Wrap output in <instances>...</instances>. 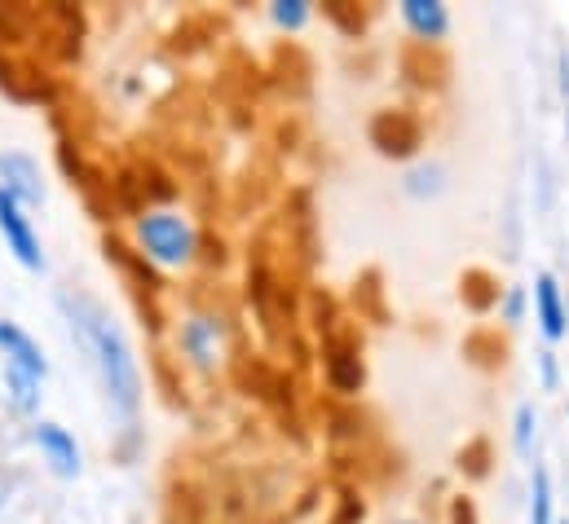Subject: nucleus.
<instances>
[{"instance_id":"nucleus-1","label":"nucleus","mask_w":569,"mask_h":524,"mask_svg":"<svg viewBox=\"0 0 569 524\" xmlns=\"http://www.w3.org/2000/svg\"><path fill=\"white\" fill-rule=\"evenodd\" d=\"M58 309L67 313V326L76 335V344L89 353L98 380H102V393L116 405V414L124 419V432H133L138 423V405H142V371H138V357L124 340V331L116 326V318L84 291H62L58 295Z\"/></svg>"},{"instance_id":"nucleus-2","label":"nucleus","mask_w":569,"mask_h":524,"mask_svg":"<svg viewBox=\"0 0 569 524\" xmlns=\"http://www.w3.org/2000/svg\"><path fill=\"white\" fill-rule=\"evenodd\" d=\"M133 239H138V252L154 269H181L199 256V230L181 212H168V208L142 212L133 221Z\"/></svg>"},{"instance_id":"nucleus-3","label":"nucleus","mask_w":569,"mask_h":524,"mask_svg":"<svg viewBox=\"0 0 569 524\" xmlns=\"http://www.w3.org/2000/svg\"><path fill=\"white\" fill-rule=\"evenodd\" d=\"M177 349H181V357H186L194 371L212 375V371L226 366V357H230V322H226L221 313H212V309H199V313H190V318L177 326Z\"/></svg>"},{"instance_id":"nucleus-4","label":"nucleus","mask_w":569,"mask_h":524,"mask_svg":"<svg viewBox=\"0 0 569 524\" xmlns=\"http://www.w3.org/2000/svg\"><path fill=\"white\" fill-rule=\"evenodd\" d=\"M322 375H327V389L336 396L362 393L367 366H362V340L353 335V326L336 322L331 331H322Z\"/></svg>"},{"instance_id":"nucleus-5","label":"nucleus","mask_w":569,"mask_h":524,"mask_svg":"<svg viewBox=\"0 0 569 524\" xmlns=\"http://www.w3.org/2000/svg\"><path fill=\"white\" fill-rule=\"evenodd\" d=\"M102 252H107V261L116 264L120 273H124V282H129V291L138 295V304H142L146 322H150V331H159L163 322H159V295H163V278L154 273V264L146 261L142 252H133L129 243H120V239H102Z\"/></svg>"},{"instance_id":"nucleus-6","label":"nucleus","mask_w":569,"mask_h":524,"mask_svg":"<svg viewBox=\"0 0 569 524\" xmlns=\"http://www.w3.org/2000/svg\"><path fill=\"white\" fill-rule=\"evenodd\" d=\"M36 27H40L44 44L62 62H76L80 58V49H84V13L76 4H40L36 9Z\"/></svg>"},{"instance_id":"nucleus-7","label":"nucleus","mask_w":569,"mask_h":524,"mask_svg":"<svg viewBox=\"0 0 569 524\" xmlns=\"http://www.w3.org/2000/svg\"><path fill=\"white\" fill-rule=\"evenodd\" d=\"M0 239H4V248L18 256L22 269H31V273H44V252H40V234H36V225H31V216H27V208H18L4 190H0Z\"/></svg>"},{"instance_id":"nucleus-8","label":"nucleus","mask_w":569,"mask_h":524,"mask_svg":"<svg viewBox=\"0 0 569 524\" xmlns=\"http://www.w3.org/2000/svg\"><path fill=\"white\" fill-rule=\"evenodd\" d=\"M371 145L385 154V159H411L416 150H420V141H425V124L411 115V111H380L376 120H371Z\"/></svg>"},{"instance_id":"nucleus-9","label":"nucleus","mask_w":569,"mask_h":524,"mask_svg":"<svg viewBox=\"0 0 569 524\" xmlns=\"http://www.w3.org/2000/svg\"><path fill=\"white\" fill-rule=\"evenodd\" d=\"M0 190H4L18 208H40V203H44V177H40V163H36L31 154L4 150V154H0Z\"/></svg>"},{"instance_id":"nucleus-10","label":"nucleus","mask_w":569,"mask_h":524,"mask_svg":"<svg viewBox=\"0 0 569 524\" xmlns=\"http://www.w3.org/2000/svg\"><path fill=\"white\" fill-rule=\"evenodd\" d=\"M31 441L40 445V454L49 458V467H53L62 481H76V476H80V445H76V436H71L62 423L40 419V423L31 427Z\"/></svg>"},{"instance_id":"nucleus-11","label":"nucleus","mask_w":569,"mask_h":524,"mask_svg":"<svg viewBox=\"0 0 569 524\" xmlns=\"http://www.w3.org/2000/svg\"><path fill=\"white\" fill-rule=\"evenodd\" d=\"M287 239L296 243V252H300V261L313 264L318 261V234H313V199L305 194V190H296L291 199H287Z\"/></svg>"},{"instance_id":"nucleus-12","label":"nucleus","mask_w":569,"mask_h":524,"mask_svg":"<svg viewBox=\"0 0 569 524\" xmlns=\"http://www.w3.org/2000/svg\"><path fill=\"white\" fill-rule=\"evenodd\" d=\"M0 353H4V366H22L31 375H49V362H44V349L18 326V322H0Z\"/></svg>"},{"instance_id":"nucleus-13","label":"nucleus","mask_w":569,"mask_h":524,"mask_svg":"<svg viewBox=\"0 0 569 524\" xmlns=\"http://www.w3.org/2000/svg\"><path fill=\"white\" fill-rule=\"evenodd\" d=\"M535 309H539L543 335H548V340H561V335H566L569 309H566V300H561V286H557L552 273H539V282H535Z\"/></svg>"},{"instance_id":"nucleus-14","label":"nucleus","mask_w":569,"mask_h":524,"mask_svg":"<svg viewBox=\"0 0 569 524\" xmlns=\"http://www.w3.org/2000/svg\"><path fill=\"white\" fill-rule=\"evenodd\" d=\"M402 18H407V27L420 36V44H437V40L450 31V13H446V4H437V0H407V4H402Z\"/></svg>"},{"instance_id":"nucleus-15","label":"nucleus","mask_w":569,"mask_h":524,"mask_svg":"<svg viewBox=\"0 0 569 524\" xmlns=\"http://www.w3.org/2000/svg\"><path fill=\"white\" fill-rule=\"evenodd\" d=\"M40 389H44L40 375H31V371H22V366H4V396H9V410H13V414L31 419V414L40 410V396H44Z\"/></svg>"},{"instance_id":"nucleus-16","label":"nucleus","mask_w":569,"mask_h":524,"mask_svg":"<svg viewBox=\"0 0 569 524\" xmlns=\"http://www.w3.org/2000/svg\"><path fill=\"white\" fill-rule=\"evenodd\" d=\"M402 71L411 75V84H420V89H437V84H441V75H446V58H437V53H432V44H411V49L402 53Z\"/></svg>"},{"instance_id":"nucleus-17","label":"nucleus","mask_w":569,"mask_h":524,"mask_svg":"<svg viewBox=\"0 0 569 524\" xmlns=\"http://www.w3.org/2000/svg\"><path fill=\"white\" fill-rule=\"evenodd\" d=\"M459 295H463V304L477 309V313H486V309L499 304V286H495V278H490L486 269H468V273L459 278Z\"/></svg>"},{"instance_id":"nucleus-18","label":"nucleus","mask_w":569,"mask_h":524,"mask_svg":"<svg viewBox=\"0 0 569 524\" xmlns=\"http://www.w3.org/2000/svg\"><path fill=\"white\" fill-rule=\"evenodd\" d=\"M530 524H552V476H548V467H535V485H530Z\"/></svg>"},{"instance_id":"nucleus-19","label":"nucleus","mask_w":569,"mask_h":524,"mask_svg":"<svg viewBox=\"0 0 569 524\" xmlns=\"http://www.w3.org/2000/svg\"><path fill=\"white\" fill-rule=\"evenodd\" d=\"M322 13H327L345 36H362V27H367V13H362L358 4H349V0H327Z\"/></svg>"},{"instance_id":"nucleus-20","label":"nucleus","mask_w":569,"mask_h":524,"mask_svg":"<svg viewBox=\"0 0 569 524\" xmlns=\"http://www.w3.org/2000/svg\"><path fill=\"white\" fill-rule=\"evenodd\" d=\"M270 18L279 31H300L309 22V0H274L270 4Z\"/></svg>"},{"instance_id":"nucleus-21","label":"nucleus","mask_w":569,"mask_h":524,"mask_svg":"<svg viewBox=\"0 0 569 524\" xmlns=\"http://www.w3.org/2000/svg\"><path fill=\"white\" fill-rule=\"evenodd\" d=\"M459 472H468L472 481H481L490 472V441H472L459 450Z\"/></svg>"},{"instance_id":"nucleus-22","label":"nucleus","mask_w":569,"mask_h":524,"mask_svg":"<svg viewBox=\"0 0 569 524\" xmlns=\"http://www.w3.org/2000/svg\"><path fill=\"white\" fill-rule=\"evenodd\" d=\"M199 264H208V269H226V239L221 234H199V256H194Z\"/></svg>"},{"instance_id":"nucleus-23","label":"nucleus","mask_w":569,"mask_h":524,"mask_svg":"<svg viewBox=\"0 0 569 524\" xmlns=\"http://www.w3.org/2000/svg\"><path fill=\"white\" fill-rule=\"evenodd\" d=\"M535 405H521L517 410V454H526L530 458V450H535Z\"/></svg>"},{"instance_id":"nucleus-24","label":"nucleus","mask_w":569,"mask_h":524,"mask_svg":"<svg viewBox=\"0 0 569 524\" xmlns=\"http://www.w3.org/2000/svg\"><path fill=\"white\" fill-rule=\"evenodd\" d=\"M407 190H411V194H437V190H441V168H416V172L407 177Z\"/></svg>"},{"instance_id":"nucleus-25","label":"nucleus","mask_w":569,"mask_h":524,"mask_svg":"<svg viewBox=\"0 0 569 524\" xmlns=\"http://www.w3.org/2000/svg\"><path fill=\"white\" fill-rule=\"evenodd\" d=\"M331 524H362V503H358L349 490L340 494V516H336Z\"/></svg>"},{"instance_id":"nucleus-26","label":"nucleus","mask_w":569,"mask_h":524,"mask_svg":"<svg viewBox=\"0 0 569 524\" xmlns=\"http://www.w3.org/2000/svg\"><path fill=\"white\" fill-rule=\"evenodd\" d=\"M450 524H477L472 498H455V503H450Z\"/></svg>"},{"instance_id":"nucleus-27","label":"nucleus","mask_w":569,"mask_h":524,"mask_svg":"<svg viewBox=\"0 0 569 524\" xmlns=\"http://www.w3.org/2000/svg\"><path fill=\"white\" fill-rule=\"evenodd\" d=\"M521 313H526V295L512 286L508 300H503V318H508V322H521Z\"/></svg>"},{"instance_id":"nucleus-28","label":"nucleus","mask_w":569,"mask_h":524,"mask_svg":"<svg viewBox=\"0 0 569 524\" xmlns=\"http://www.w3.org/2000/svg\"><path fill=\"white\" fill-rule=\"evenodd\" d=\"M543 380H548V384L557 380V366H552V353H543Z\"/></svg>"},{"instance_id":"nucleus-29","label":"nucleus","mask_w":569,"mask_h":524,"mask_svg":"<svg viewBox=\"0 0 569 524\" xmlns=\"http://www.w3.org/2000/svg\"><path fill=\"white\" fill-rule=\"evenodd\" d=\"M561 75H566L561 84H566V132H569V58H566V67H561Z\"/></svg>"},{"instance_id":"nucleus-30","label":"nucleus","mask_w":569,"mask_h":524,"mask_svg":"<svg viewBox=\"0 0 569 524\" xmlns=\"http://www.w3.org/2000/svg\"><path fill=\"white\" fill-rule=\"evenodd\" d=\"M566 524H569V521H566Z\"/></svg>"}]
</instances>
